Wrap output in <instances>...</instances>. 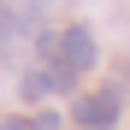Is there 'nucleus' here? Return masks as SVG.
Returning <instances> with one entry per match:
<instances>
[{"label": "nucleus", "mask_w": 130, "mask_h": 130, "mask_svg": "<svg viewBox=\"0 0 130 130\" xmlns=\"http://www.w3.org/2000/svg\"><path fill=\"white\" fill-rule=\"evenodd\" d=\"M118 112H124V89H95V95L77 101V124L83 130H106Z\"/></svg>", "instance_id": "f257e3e1"}, {"label": "nucleus", "mask_w": 130, "mask_h": 130, "mask_svg": "<svg viewBox=\"0 0 130 130\" xmlns=\"http://www.w3.org/2000/svg\"><path fill=\"white\" fill-rule=\"evenodd\" d=\"M95 53H101V47H95V36L83 30V24H77V30H59V65H65L71 77H77V71H89Z\"/></svg>", "instance_id": "f03ea898"}, {"label": "nucleus", "mask_w": 130, "mask_h": 130, "mask_svg": "<svg viewBox=\"0 0 130 130\" xmlns=\"http://www.w3.org/2000/svg\"><path fill=\"white\" fill-rule=\"evenodd\" d=\"M36 130H59V118H53V112H41V118H36Z\"/></svg>", "instance_id": "7ed1b4c3"}, {"label": "nucleus", "mask_w": 130, "mask_h": 130, "mask_svg": "<svg viewBox=\"0 0 130 130\" xmlns=\"http://www.w3.org/2000/svg\"><path fill=\"white\" fill-rule=\"evenodd\" d=\"M0 130H36V124H24V118H6V124H0Z\"/></svg>", "instance_id": "20e7f679"}]
</instances>
